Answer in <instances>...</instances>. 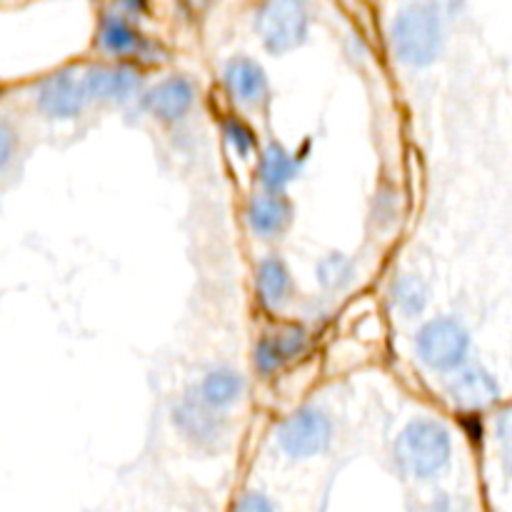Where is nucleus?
<instances>
[{"label":"nucleus","instance_id":"nucleus-1","mask_svg":"<svg viewBox=\"0 0 512 512\" xmlns=\"http://www.w3.org/2000/svg\"><path fill=\"white\" fill-rule=\"evenodd\" d=\"M390 40L400 63L410 68H425L433 63L443 45V23L435 5L413 3L405 5L393 20Z\"/></svg>","mask_w":512,"mask_h":512},{"label":"nucleus","instance_id":"nucleus-2","mask_svg":"<svg viewBox=\"0 0 512 512\" xmlns=\"http://www.w3.org/2000/svg\"><path fill=\"white\" fill-rule=\"evenodd\" d=\"M453 455L448 428L438 420L418 418L405 425L395 440V460L413 478H435Z\"/></svg>","mask_w":512,"mask_h":512},{"label":"nucleus","instance_id":"nucleus-3","mask_svg":"<svg viewBox=\"0 0 512 512\" xmlns=\"http://www.w3.org/2000/svg\"><path fill=\"white\" fill-rule=\"evenodd\" d=\"M420 360L433 370H455L470 350V335L458 320L435 318L420 328L415 338Z\"/></svg>","mask_w":512,"mask_h":512},{"label":"nucleus","instance_id":"nucleus-4","mask_svg":"<svg viewBox=\"0 0 512 512\" xmlns=\"http://www.w3.org/2000/svg\"><path fill=\"white\" fill-rule=\"evenodd\" d=\"M308 8L298 0L265 3L258 10V33L270 53H288L308 35Z\"/></svg>","mask_w":512,"mask_h":512},{"label":"nucleus","instance_id":"nucleus-5","mask_svg":"<svg viewBox=\"0 0 512 512\" xmlns=\"http://www.w3.org/2000/svg\"><path fill=\"white\" fill-rule=\"evenodd\" d=\"M330 438H333V425L318 408H300L278 430L280 448L293 460L315 458L328 448Z\"/></svg>","mask_w":512,"mask_h":512},{"label":"nucleus","instance_id":"nucleus-6","mask_svg":"<svg viewBox=\"0 0 512 512\" xmlns=\"http://www.w3.org/2000/svg\"><path fill=\"white\" fill-rule=\"evenodd\" d=\"M175 425L190 443L203 450H218L228 435V423L200 398H185L175 408Z\"/></svg>","mask_w":512,"mask_h":512},{"label":"nucleus","instance_id":"nucleus-7","mask_svg":"<svg viewBox=\"0 0 512 512\" xmlns=\"http://www.w3.org/2000/svg\"><path fill=\"white\" fill-rule=\"evenodd\" d=\"M85 100H88V95H85L83 83L73 73H65V70L45 78L38 88L40 110L55 120L80 115L85 108Z\"/></svg>","mask_w":512,"mask_h":512},{"label":"nucleus","instance_id":"nucleus-8","mask_svg":"<svg viewBox=\"0 0 512 512\" xmlns=\"http://www.w3.org/2000/svg\"><path fill=\"white\" fill-rule=\"evenodd\" d=\"M223 78L230 95H233L238 103L250 105V108H260V105H265V100H268V75H265V70L260 68L255 60L233 58L225 65Z\"/></svg>","mask_w":512,"mask_h":512},{"label":"nucleus","instance_id":"nucleus-9","mask_svg":"<svg viewBox=\"0 0 512 512\" xmlns=\"http://www.w3.org/2000/svg\"><path fill=\"white\" fill-rule=\"evenodd\" d=\"M195 100V88L188 78L183 75H173L165 78L163 83L155 85L148 95H145V108L163 123H175L183 118L190 110Z\"/></svg>","mask_w":512,"mask_h":512},{"label":"nucleus","instance_id":"nucleus-10","mask_svg":"<svg viewBox=\"0 0 512 512\" xmlns=\"http://www.w3.org/2000/svg\"><path fill=\"white\" fill-rule=\"evenodd\" d=\"M305 330L293 325V328H283L273 335H265L255 348V365L263 375L278 373L280 368L298 358L305 348Z\"/></svg>","mask_w":512,"mask_h":512},{"label":"nucleus","instance_id":"nucleus-11","mask_svg":"<svg viewBox=\"0 0 512 512\" xmlns=\"http://www.w3.org/2000/svg\"><path fill=\"white\" fill-rule=\"evenodd\" d=\"M448 395L455 405L465 410H480L495 405L500 398V388L493 375L483 368H465L463 373L455 375L453 383L448 385Z\"/></svg>","mask_w":512,"mask_h":512},{"label":"nucleus","instance_id":"nucleus-12","mask_svg":"<svg viewBox=\"0 0 512 512\" xmlns=\"http://www.w3.org/2000/svg\"><path fill=\"white\" fill-rule=\"evenodd\" d=\"M88 98L95 100H125L138 90L140 75L130 68H90L80 80Z\"/></svg>","mask_w":512,"mask_h":512},{"label":"nucleus","instance_id":"nucleus-13","mask_svg":"<svg viewBox=\"0 0 512 512\" xmlns=\"http://www.w3.org/2000/svg\"><path fill=\"white\" fill-rule=\"evenodd\" d=\"M293 220V208L280 195H258L248 205V223L258 235H280Z\"/></svg>","mask_w":512,"mask_h":512},{"label":"nucleus","instance_id":"nucleus-14","mask_svg":"<svg viewBox=\"0 0 512 512\" xmlns=\"http://www.w3.org/2000/svg\"><path fill=\"white\" fill-rule=\"evenodd\" d=\"M243 388H245V380L238 370L215 368L203 378L198 398L203 400L208 408L218 410V408H225V405L235 403V400L243 395Z\"/></svg>","mask_w":512,"mask_h":512},{"label":"nucleus","instance_id":"nucleus-15","mask_svg":"<svg viewBox=\"0 0 512 512\" xmlns=\"http://www.w3.org/2000/svg\"><path fill=\"white\" fill-rule=\"evenodd\" d=\"M298 173V163L280 143H270L260 158V180L270 195H278Z\"/></svg>","mask_w":512,"mask_h":512},{"label":"nucleus","instance_id":"nucleus-16","mask_svg":"<svg viewBox=\"0 0 512 512\" xmlns=\"http://www.w3.org/2000/svg\"><path fill=\"white\" fill-rule=\"evenodd\" d=\"M100 45H103L108 53L128 55V53H138V50L145 45V40L128 18H123V15L118 13H110L103 18V28H100Z\"/></svg>","mask_w":512,"mask_h":512},{"label":"nucleus","instance_id":"nucleus-17","mask_svg":"<svg viewBox=\"0 0 512 512\" xmlns=\"http://www.w3.org/2000/svg\"><path fill=\"white\" fill-rule=\"evenodd\" d=\"M258 293L268 308H278L290 295V273L280 258H265L258 268Z\"/></svg>","mask_w":512,"mask_h":512},{"label":"nucleus","instance_id":"nucleus-18","mask_svg":"<svg viewBox=\"0 0 512 512\" xmlns=\"http://www.w3.org/2000/svg\"><path fill=\"white\" fill-rule=\"evenodd\" d=\"M393 300L395 308L405 315V318H415L428 305V285L418 275H403L395 280L393 285Z\"/></svg>","mask_w":512,"mask_h":512},{"label":"nucleus","instance_id":"nucleus-19","mask_svg":"<svg viewBox=\"0 0 512 512\" xmlns=\"http://www.w3.org/2000/svg\"><path fill=\"white\" fill-rule=\"evenodd\" d=\"M318 278H320V283H323V288H328V290L348 288L355 278L353 260L343 253H330L328 258L320 260Z\"/></svg>","mask_w":512,"mask_h":512},{"label":"nucleus","instance_id":"nucleus-20","mask_svg":"<svg viewBox=\"0 0 512 512\" xmlns=\"http://www.w3.org/2000/svg\"><path fill=\"white\" fill-rule=\"evenodd\" d=\"M225 135H228L230 145H233V148L238 150L240 155H248L250 148L255 145L253 130H250L248 125H243L240 120H235V118L225 120Z\"/></svg>","mask_w":512,"mask_h":512},{"label":"nucleus","instance_id":"nucleus-21","mask_svg":"<svg viewBox=\"0 0 512 512\" xmlns=\"http://www.w3.org/2000/svg\"><path fill=\"white\" fill-rule=\"evenodd\" d=\"M15 148H18V133H15L13 123L0 115V175L5 173V168L13 160Z\"/></svg>","mask_w":512,"mask_h":512},{"label":"nucleus","instance_id":"nucleus-22","mask_svg":"<svg viewBox=\"0 0 512 512\" xmlns=\"http://www.w3.org/2000/svg\"><path fill=\"white\" fill-rule=\"evenodd\" d=\"M235 512H275V508L263 493H245L235 505Z\"/></svg>","mask_w":512,"mask_h":512}]
</instances>
